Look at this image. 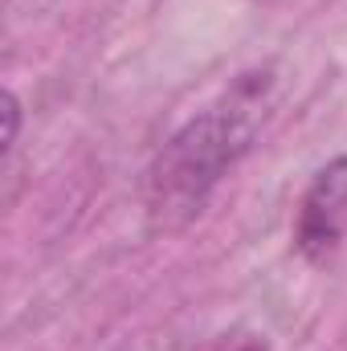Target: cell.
Here are the masks:
<instances>
[{
	"mask_svg": "<svg viewBox=\"0 0 347 351\" xmlns=\"http://www.w3.org/2000/svg\"><path fill=\"white\" fill-rule=\"evenodd\" d=\"M265 94L270 74H246L221 102L204 106L160 147L143 180V213L152 233H180L204 213L221 180L250 156L265 114Z\"/></svg>",
	"mask_w": 347,
	"mask_h": 351,
	"instance_id": "6da1fadb",
	"label": "cell"
},
{
	"mask_svg": "<svg viewBox=\"0 0 347 351\" xmlns=\"http://www.w3.org/2000/svg\"><path fill=\"white\" fill-rule=\"evenodd\" d=\"M347 229V156L331 160L327 168H319L315 180L302 192L298 204V225H294V250L307 262H327Z\"/></svg>",
	"mask_w": 347,
	"mask_h": 351,
	"instance_id": "7a4b0ae2",
	"label": "cell"
},
{
	"mask_svg": "<svg viewBox=\"0 0 347 351\" xmlns=\"http://www.w3.org/2000/svg\"><path fill=\"white\" fill-rule=\"evenodd\" d=\"M4 119H8L4 152H12V147H16V131H21V102H16V94H4Z\"/></svg>",
	"mask_w": 347,
	"mask_h": 351,
	"instance_id": "3957f363",
	"label": "cell"
},
{
	"mask_svg": "<svg viewBox=\"0 0 347 351\" xmlns=\"http://www.w3.org/2000/svg\"><path fill=\"white\" fill-rule=\"evenodd\" d=\"M237 351H270V348H265L261 339H250V343H241V348H237Z\"/></svg>",
	"mask_w": 347,
	"mask_h": 351,
	"instance_id": "277c9868",
	"label": "cell"
}]
</instances>
